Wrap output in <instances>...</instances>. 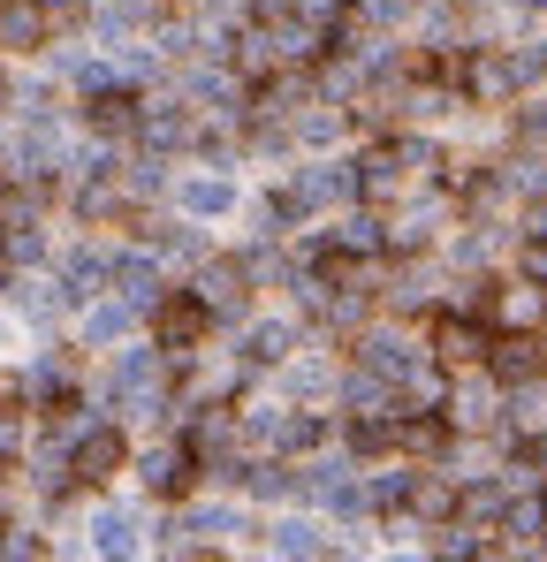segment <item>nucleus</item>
<instances>
[{
	"instance_id": "1",
	"label": "nucleus",
	"mask_w": 547,
	"mask_h": 562,
	"mask_svg": "<svg viewBox=\"0 0 547 562\" xmlns=\"http://www.w3.org/2000/svg\"><path fill=\"white\" fill-rule=\"evenodd\" d=\"M122 464H130V449H122V434H114V426H85V434H77V449H69V471H77L85 486H107Z\"/></svg>"
},
{
	"instance_id": "2",
	"label": "nucleus",
	"mask_w": 547,
	"mask_h": 562,
	"mask_svg": "<svg viewBox=\"0 0 547 562\" xmlns=\"http://www.w3.org/2000/svg\"><path fill=\"white\" fill-rule=\"evenodd\" d=\"M160 350H130V358H114V403H130V411H160Z\"/></svg>"
},
{
	"instance_id": "3",
	"label": "nucleus",
	"mask_w": 547,
	"mask_h": 562,
	"mask_svg": "<svg viewBox=\"0 0 547 562\" xmlns=\"http://www.w3.org/2000/svg\"><path fill=\"white\" fill-rule=\"evenodd\" d=\"M487 312H494V327H510V335H533V327H540L547 319V281H517V289H494V296H487Z\"/></svg>"
},
{
	"instance_id": "4",
	"label": "nucleus",
	"mask_w": 547,
	"mask_h": 562,
	"mask_svg": "<svg viewBox=\"0 0 547 562\" xmlns=\"http://www.w3.org/2000/svg\"><path fill=\"white\" fill-rule=\"evenodd\" d=\"M205 319H213V312H205L198 296H168V304H160V350H168V358H182V350H198Z\"/></svg>"
},
{
	"instance_id": "5",
	"label": "nucleus",
	"mask_w": 547,
	"mask_h": 562,
	"mask_svg": "<svg viewBox=\"0 0 547 562\" xmlns=\"http://www.w3.org/2000/svg\"><path fill=\"white\" fill-rule=\"evenodd\" d=\"M517 85H525L517 77V54H471L464 61V92L471 99H510Z\"/></svg>"
},
{
	"instance_id": "6",
	"label": "nucleus",
	"mask_w": 547,
	"mask_h": 562,
	"mask_svg": "<svg viewBox=\"0 0 547 562\" xmlns=\"http://www.w3.org/2000/svg\"><path fill=\"white\" fill-rule=\"evenodd\" d=\"M434 358H442V366H479V358H487L479 319H456V312H442V319H434Z\"/></svg>"
},
{
	"instance_id": "7",
	"label": "nucleus",
	"mask_w": 547,
	"mask_h": 562,
	"mask_svg": "<svg viewBox=\"0 0 547 562\" xmlns=\"http://www.w3.org/2000/svg\"><path fill=\"white\" fill-rule=\"evenodd\" d=\"M0 46L8 54L46 46V0H0Z\"/></svg>"
},
{
	"instance_id": "8",
	"label": "nucleus",
	"mask_w": 547,
	"mask_h": 562,
	"mask_svg": "<svg viewBox=\"0 0 547 562\" xmlns=\"http://www.w3.org/2000/svg\"><path fill=\"white\" fill-rule=\"evenodd\" d=\"M137 114H145V106H137L130 92H114V85H91V106H85V122H91V130L122 137V130H137Z\"/></svg>"
},
{
	"instance_id": "9",
	"label": "nucleus",
	"mask_w": 547,
	"mask_h": 562,
	"mask_svg": "<svg viewBox=\"0 0 547 562\" xmlns=\"http://www.w3.org/2000/svg\"><path fill=\"white\" fill-rule=\"evenodd\" d=\"M107 281L145 312V304H160V274H153V259H107Z\"/></svg>"
},
{
	"instance_id": "10",
	"label": "nucleus",
	"mask_w": 547,
	"mask_h": 562,
	"mask_svg": "<svg viewBox=\"0 0 547 562\" xmlns=\"http://www.w3.org/2000/svg\"><path fill=\"white\" fill-rule=\"evenodd\" d=\"M190 471H198L190 449H153V457H145V486H153V494H182Z\"/></svg>"
},
{
	"instance_id": "11",
	"label": "nucleus",
	"mask_w": 547,
	"mask_h": 562,
	"mask_svg": "<svg viewBox=\"0 0 547 562\" xmlns=\"http://www.w3.org/2000/svg\"><path fill=\"white\" fill-rule=\"evenodd\" d=\"M198 304L205 312H244V267H205L198 274Z\"/></svg>"
},
{
	"instance_id": "12",
	"label": "nucleus",
	"mask_w": 547,
	"mask_h": 562,
	"mask_svg": "<svg viewBox=\"0 0 547 562\" xmlns=\"http://www.w3.org/2000/svg\"><path fill=\"white\" fill-rule=\"evenodd\" d=\"M289 342H297V335H289L281 319H259V327L244 335V366H281V358H289Z\"/></svg>"
},
{
	"instance_id": "13",
	"label": "nucleus",
	"mask_w": 547,
	"mask_h": 562,
	"mask_svg": "<svg viewBox=\"0 0 547 562\" xmlns=\"http://www.w3.org/2000/svg\"><path fill=\"white\" fill-rule=\"evenodd\" d=\"M540 342H533V335H517V342H502V350H494V373L502 380H540Z\"/></svg>"
},
{
	"instance_id": "14",
	"label": "nucleus",
	"mask_w": 547,
	"mask_h": 562,
	"mask_svg": "<svg viewBox=\"0 0 547 562\" xmlns=\"http://www.w3.org/2000/svg\"><path fill=\"white\" fill-rule=\"evenodd\" d=\"M99 281H107V259H99V251H69V267H62V296L77 304V296H91Z\"/></svg>"
},
{
	"instance_id": "15",
	"label": "nucleus",
	"mask_w": 547,
	"mask_h": 562,
	"mask_svg": "<svg viewBox=\"0 0 547 562\" xmlns=\"http://www.w3.org/2000/svg\"><path fill=\"white\" fill-rule=\"evenodd\" d=\"M502 509H510L502 486H471V494H456V517H464V525H502Z\"/></svg>"
},
{
	"instance_id": "16",
	"label": "nucleus",
	"mask_w": 547,
	"mask_h": 562,
	"mask_svg": "<svg viewBox=\"0 0 547 562\" xmlns=\"http://www.w3.org/2000/svg\"><path fill=\"white\" fill-rule=\"evenodd\" d=\"M267 548H274V555H327V540H320V532H312L304 517L274 525V532H267Z\"/></svg>"
},
{
	"instance_id": "17",
	"label": "nucleus",
	"mask_w": 547,
	"mask_h": 562,
	"mask_svg": "<svg viewBox=\"0 0 547 562\" xmlns=\"http://www.w3.org/2000/svg\"><path fill=\"white\" fill-rule=\"evenodd\" d=\"M91 548H99V555H130V548H137V525H130L122 509H107V517L91 525Z\"/></svg>"
},
{
	"instance_id": "18",
	"label": "nucleus",
	"mask_w": 547,
	"mask_h": 562,
	"mask_svg": "<svg viewBox=\"0 0 547 562\" xmlns=\"http://www.w3.org/2000/svg\"><path fill=\"white\" fill-rule=\"evenodd\" d=\"M137 130H145L153 145H182V137H190V114H176V106H145Z\"/></svg>"
},
{
	"instance_id": "19",
	"label": "nucleus",
	"mask_w": 547,
	"mask_h": 562,
	"mask_svg": "<svg viewBox=\"0 0 547 562\" xmlns=\"http://www.w3.org/2000/svg\"><path fill=\"white\" fill-rule=\"evenodd\" d=\"M236 205V190L213 183V176H198V183H182V213H228Z\"/></svg>"
},
{
	"instance_id": "20",
	"label": "nucleus",
	"mask_w": 547,
	"mask_h": 562,
	"mask_svg": "<svg viewBox=\"0 0 547 562\" xmlns=\"http://www.w3.org/2000/svg\"><path fill=\"white\" fill-rule=\"evenodd\" d=\"M449 418H456V426H494V395H487L479 380H471V387H456Z\"/></svg>"
},
{
	"instance_id": "21",
	"label": "nucleus",
	"mask_w": 547,
	"mask_h": 562,
	"mask_svg": "<svg viewBox=\"0 0 547 562\" xmlns=\"http://www.w3.org/2000/svg\"><path fill=\"white\" fill-rule=\"evenodd\" d=\"M411 502H418V517H456V486L449 479H411Z\"/></svg>"
},
{
	"instance_id": "22",
	"label": "nucleus",
	"mask_w": 547,
	"mask_h": 562,
	"mask_svg": "<svg viewBox=\"0 0 547 562\" xmlns=\"http://www.w3.org/2000/svg\"><path fill=\"white\" fill-rule=\"evenodd\" d=\"M130 312H137L130 296H114V304H99V312H91V342H114V335H130Z\"/></svg>"
},
{
	"instance_id": "23",
	"label": "nucleus",
	"mask_w": 547,
	"mask_h": 562,
	"mask_svg": "<svg viewBox=\"0 0 547 562\" xmlns=\"http://www.w3.org/2000/svg\"><path fill=\"white\" fill-rule=\"evenodd\" d=\"M327 441V418H281V434H274V449H320Z\"/></svg>"
},
{
	"instance_id": "24",
	"label": "nucleus",
	"mask_w": 547,
	"mask_h": 562,
	"mask_svg": "<svg viewBox=\"0 0 547 562\" xmlns=\"http://www.w3.org/2000/svg\"><path fill=\"white\" fill-rule=\"evenodd\" d=\"M343 403H358V411H388V380H380V373L343 380Z\"/></svg>"
},
{
	"instance_id": "25",
	"label": "nucleus",
	"mask_w": 547,
	"mask_h": 562,
	"mask_svg": "<svg viewBox=\"0 0 547 562\" xmlns=\"http://www.w3.org/2000/svg\"><path fill=\"white\" fill-rule=\"evenodd\" d=\"M502 532H525V540L547 532V502H510V509H502Z\"/></svg>"
},
{
	"instance_id": "26",
	"label": "nucleus",
	"mask_w": 547,
	"mask_h": 562,
	"mask_svg": "<svg viewBox=\"0 0 547 562\" xmlns=\"http://www.w3.org/2000/svg\"><path fill=\"white\" fill-rule=\"evenodd\" d=\"M236 479H244L252 494H297V479H289L281 464H252V471H236Z\"/></svg>"
},
{
	"instance_id": "27",
	"label": "nucleus",
	"mask_w": 547,
	"mask_h": 562,
	"mask_svg": "<svg viewBox=\"0 0 547 562\" xmlns=\"http://www.w3.org/2000/svg\"><path fill=\"white\" fill-rule=\"evenodd\" d=\"M327 387H335L327 366H297V373H289V395H304V403H312V395H327Z\"/></svg>"
},
{
	"instance_id": "28",
	"label": "nucleus",
	"mask_w": 547,
	"mask_h": 562,
	"mask_svg": "<svg viewBox=\"0 0 547 562\" xmlns=\"http://www.w3.org/2000/svg\"><path fill=\"white\" fill-rule=\"evenodd\" d=\"M403 494H411V479H403V471H380V479L365 486V502H380V509H388V502H403Z\"/></svg>"
},
{
	"instance_id": "29",
	"label": "nucleus",
	"mask_w": 547,
	"mask_h": 562,
	"mask_svg": "<svg viewBox=\"0 0 547 562\" xmlns=\"http://www.w3.org/2000/svg\"><path fill=\"white\" fill-rule=\"evenodd\" d=\"M380 244V221H350L343 236H335V251H372Z\"/></svg>"
},
{
	"instance_id": "30",
	"label": "nucleus",
	"mask_w": 547,
	"mask_h": 562,
	"mask_svg": "<svg viewBox=\"0 0 547 562\" xmlns=\"http://www.w3.org/2000/svg\"><path fill=\"white\" fill-rule=\"evenodd\" d=\"M335 130H343V122H335V114H297V137H304V145H327V137H335Z\"/></svg>"
},
{
	"instance_id": "31",
	"label": "nucleus",
	"mask_w": 547,
	"mask_h": 562,
	"mask_svg": "<svg viewBox=\"0 0 547 562\" xmlns=\"http://www.w3.org/2000/svg\"><path fill=\"white\" fill-rule=\"evenodd\" d=\"M517 426H547V387H525L517 395Z\"/></svg>"
},
{
	"instance_id": "32",
	"label": "nucleus",
	"mask_w": 547,
	"mask_h": 562,
	"mask_svg": "<svg viewBox=\"0 0 547 562\" xmlns=\"http://www.w3.org/2000/svg\"><path fill=\"white\" fill-rule=\"evenodd\" d=\"M525 274L547 281V236H533V244H525Z\"/></svg>"
},
{
	"instance_id": "33",
	"label": "nucleus",
	"mask_w": 547,
	"mask_h": 562,
	"mask_svg": "<svg viewBox=\"0 0 547 562\" xmlns=\"http://www.w3.org/2000/svg\"><path fill=\"white\" fill-rule=\"evenodd\" d=\"M0 457H15V418H0Z\"/></svg>"
},
{
	"instance_id": "34",
	"label": "nucleus",
	"mask_w": 547,
	"mask_h": 562,
	"mask_svg": "<svg viewBox=\"0 0 547 562\" xmlns=\"http://www.w3.org/2000/svg\"><path fill=\"white\" fill-rule=\"evenodd\" d=\"M0 99H8V85H0Z\"/></svg>"
}]
</instances>
